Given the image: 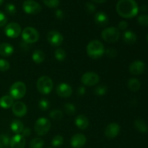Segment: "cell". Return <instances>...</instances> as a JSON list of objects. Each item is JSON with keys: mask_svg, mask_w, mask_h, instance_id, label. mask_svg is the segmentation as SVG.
Segmentation results:
<instances>
[{"mask_svg": "<svg viewBox=\"0 0 148 148\" xmlns=\"http://www.w3.org/2000/svg\"><path fill=\"white\" fill-rule=\"evenodd\" d=\"M116 12L124 18H132L138 14V4L134 0H119L116 4Z\"/></svg>", "mask_w": 148, "mask_h": 148, "instance_id": "obj_1", "label": "cell"}, {"mask_svg": "<svg viewBox=\"0 0 148 148\" xmlns=\"http://www.w3.org/2000/svg\"><path fill=\"white\" fill-rule=\"evenodd\" d=\"M88 56L92 59H98L105 53V47L102 42L98 40H93L89 42L86 48Z\"/></svg>", "mask_w": 148, "mask_h": 148, "instance_id": "obj_2", "label": "cell"}, {"mask_svg": "<svg viewBox=\"0 0 148 148\" xmlns=\"http://www.w3.org/2000/svg\"><path fill=\"white\" fill-rule=\"evenodd\" d=\"M36 87H37L38 91L40 94H42V95H48L53 90V80L49 76L43 75V76L40 77L38 79Z\"/></svg>", "mask_w": 148, "mask_h": 148, "instance_id": "obj_3", "label": "cell"}, {"mask_svg": "<svg viewBox=\"0 0 148 148\" xmlns=\"http://www.w3.org/2000/svg\"><path fill=\"white\" fill-rule=\"evenodd\" d=\"M120 35V30L116 27H106L101 32V38L103 40L109 43H114L118 41Z\"/></svg>", "mask_w": 148, "mask_h": 148, "instance_id": "obj_4", "label": "cell"}, {"mask_svg": "<svg viewBox=\"0 0 148 148\" xmlns=\"http://www.w3.org/2000/svg\"><path fill=\"white\" fill-rule=\"evenodd\" d=\"M51 127V121L47 118L40 117L35 122L34 131L38 136H44L50 131Z\"/></svg>", "mask_w": 148, "mask_h": 148, "instance_id": "obj_5", "label": "cell"}, {"mask_svg": "<svg viewBox=\"0 0 148 148\" xmlns=\"http://www.w3.org/2000/svg\"><path fill=\"white\" fill-rule=\"evenodd\" d=\"M27 88L24 82L17 81L13 83L10 89V95L15 100H20L25 95Z\"/></svg>", "mask_w": 148, "mask_h": 148, "instance_id": "obj_6", "label": "cell"}, {"mask_svg": "<svg viewBox=\"0 0 148 148\" xmlns=\"http://www.w3.org/2000/svg\"><path fill=\"white\" fill-rule=\"evenodd\" d=\"M22 38L27 44L36 43L39 40L40 34L35 27H26L22 30Z\"/></svg>", "mask_w": 148, "mask_h": 148, "instance_id": "obj_7", "label": "cell"}, {"mask_svg": "<svg viewBox=\"0 0 148 148\" xmlns=\"http://www.w3.org/2000/svg\"><path fill=\"white\" fill-rule=\"evenodd\" d=\"M100 77L94 72H85L81 77V82L85 86H95L99 82Z\"/></svg>", "mask_w": 148, "mask_h": 148, "instance_id": "obj_8", "label": "cell"}, {"mask_svg": "<svg viewBox=\"0 0 148 148\" xmlns=\"http://www.w3.org/2000/svg\"><path fill=\"white\" fill-rule=\"evenodd\" d=\"M23 9L28 14H38L42 10L40 4L33 0H25L23 4Z\"/></svg>", "mask_w": 148, "mask_h": 148, "instance_id": "obj_9", "label": "cell"}, {"mask_svg": "<svg viewBox=\"0 0 148 148\" xmlns=\"http://www.w3.org/2000/svg\"><path fill=\"white\" fill-rule=\"evenodd\" d=\"M47 41L49 42L51 46L53 47H59L63 43L64 37L60 32L57 30H51L48 33L47 36Z\"/></svg>", "mask_w": 148, "mask_h": 148, "instance_id": "obj_10", "label": "cell"}, {"mask_svg": "<svg viewBox=\"0 0 148 148\" xmlns=\"http://www.w3.org/2000/svg\"><path fill=\"white\" fill-rule=\"evenodd\" d=\"M21 26L17 23H10L5 26L4 33L6 36L11 38H16L21 35Z\"/></svg>", "mask_w": 148, "mask_h": 148, "instance_id": "obj_11", "label": "cell"}, {"mask_svg": "<svg viewBox=\"0 0 148 148\" xmlns=\"http://www.w3.org/2000/svg\"><path fill=\"white\" fill-rule=\"evenodd\" d=\"M72 92H73V90H72V88L71 87V85L66 83V82L59 83L56 86V92L58 96L61 97V98H69L72 95Z\"/></svg>", "mask_w": 148, "mask_h": 148, "instance_id": "obj_12", "label": "cell"}, {"mask_svg": "<svg viewBox=\"0 0 148 148\" xmlns=\"http://www.w3.org/2000/svg\"><path fill=\"white\" fill-rule=\"evenodd\" d=\"M145 69V64L141 60H136L132 62L129 67L130 72L133 75H140L143 73Z\"/></svg>", "mask_w": 148, "mask_h": 148, "instance_id": "obj_13", "label": "cell"}, {"mask_svg": "<svg viewBox=\"0 0 148 148\" xmlns=\"http://www.w3.org/2000/svg\"><path fill=\"white\" fill-rule=\"evenodd\" d=\"M12 111L16 116L23 117L27 114V106L22 101H16L12 106Z\"/></svg>", "mask_w": 148, "mask_h": 148, "instance_id": "obj_14", "label": "cell"}, {"mask_svg": "<svg viewBox=\"0 0 148 148\" xmlns=\"http://www.w3.org/2000/svg\"><path fill=\"white\" fill-rule=\"evenodd\" d=\"M120 132V126L117 123H111L105 129V135L108 139H114L119 135Z\"/></svg>", "mask_w": 148, "mask_h": 148, "instance_id": "obj_15", "label": "cell"}, {"mask_svg": "<svg viewBox=\"0 0 148 148\" xmlns=\"http://www.w3.org/2000/svg\"><path fill=\"white\" fill-rule=\"evenodd\" d=\"M86 137L84 134L78 133L72 136L70 140V144L74 148H81L86 144Z\"/></svg>", "mask_w": 148, "mask_h": 148, "instance_id": "obj_16", "label": "cell"}, {"mask_svg": "<svg viewBox=\"0 0 148 148\" xmlns=\"http://www.w3.org/2000/svg\"><path fill=\"white\" fill-rule=\"evenodd\" d=\"M25 144V138L20 134H15L10 140V146L11 148H24Z\"/></svg>", "mask_w": 148, "mask_h": 148, "instance_id": "obj_17", "label": "cell"}, {"mask_svg": "<svg viewBox=\"0 0 148 148\" xmlns=\"http://www.w3.org/2000/svg\"><path fill=\"white\" fill-rule=\"evenodd\" d=\"M95 23L100 27H106L109 23L108 15L103 12H98L94 17Z\"/></svg>", "mask_w": 148, "mask_h": 148, "instance_id": "obj_18", "label": "cell"}, {"mask_svg": "<svg viewBox=\"0 0 148 148\" xmlns=\"http://www.w3.org/2000/svg\"><path fill=\"white\" fill-rule=\"evenodd\" d=\"M75 124L77 126V127L79 130H86L89 127V120L85 115L80 114V115H78L75 118Z\"/></svg>", "mask_w": 148, "mask_h": 148, "instance_id": "obj_19", "label": "cell"}, {"mask_svg": "<svg viewBox=\"0 0 148 148\" xmlns=\"http://www.w3.org/2000/svg\"><path fill=\"white\" fill-rule=\"evenodd\" d=\"M14 47L8 43H0V55L4 57H9L14 53Z\"/></svg>", "mask_w": 148, "mask_h": 148, "instance_id": "obj_20", "label": "cell"}, {"mask_svg": "<svg viewBox=\"0 0 148 148\" xmlns=\"http://www.w3.org/2000/svg\"><path fill=\"white\" fill-rule=\"evenodd\" d=\"M123 40L126 43L129 45H132L136 43L137 40V35L132 30H126L123 33Z\"/></svg>", "mask_w": 148, "mask_h": 148, "instance_id": "obj_21", "label": "cell"}, {"mask_svg": "<svg viewBox=\"0 0 148 148\" xmlns=\"http://www.w3.org/2000/svg\"><path fill=\"white\" fill-rule=\"evenodd\" d=\"M32 60L36 64H40L43 63L45 60V53L40 49H36L32 54Z\"/></svg>", "mask_w": 148, "mask_h": 148, "instance_id": "obj_22", "label": "cell"}, {"mask_svg": "<svg viewBox=\"0 0 148 148\" xmlns=\"http://www.w3.org/2000/svg\"><path fill=\"white\" fill-rule=\"evenodd\" d=\"M10 128L12 131L15 134H20L24 130V124L20 120L14 119L12 121L10 124Z\"/></svg>", "mask_w": 148, "mask_h": 148, "instance_id": "obj_23", "label": "cell"}, {"mask_svg": "<svg viewBox=\"0 0 148 148\" xmlns=\"http://www.w3.org/2000/svg\"><path fill=\"white\" fill-rule=\"evenodd\" d=\"M14 103V99L10 95H4L0 98V106L4 109L10 108Z\"/></svg>", "mask_w": 148, "mask_h": 148, "instance_id": "obj_24", "label": "cell"}, {"mask_svg": "<svg viewBox=\"0 0 148 148\" xmlns=\"http://www.w3.org/2000/svg\"><path fill=\"white\" fill-rule=\"evenodd\" d=\"M134 127L136 128V130L138 132H140V133H147L148 131V127L147 124H146L145 121L144 120L141 119H137L134 121Z\"/></svg>", "mask_w": 148, "mask_h": 148, "instance_id": "obj_25", "label": "cell"}, {"mask_svg": "<svg viewBox=\"0 0 148 148\" xmlns=\"http://www.w3.org/2000/svg\"><path fill=\"white\" fill-rule=\"evenodd\" d=\"M141 83L137 78H131L128 81V88L133 92H137L140 89Z\"/></svg>", "mask_w": 148, "mask_h": 148, "instance_id": "obj_26", "label": "cell"}, {"mask_svg": "<svg viewBox=\"0 0 148 148\" xmlns=\"http://www.w3.org/2000/svg\"><path fill=\"white\" fill-rule=\"evenodd\" d=\"M43 145H44V141L43 139L39 137L33 138L29 143L30 148H43Z\"/></svg>", "mask_w": 148, "mask_h": 148, "instance_id": "obj_27", "label": "cell"}, {"mask_svg": "<svg viewBox=\"0 0 148 148\" xmlns=\"http://www.w3.org/2000/svg\"><path fill=\"white\" fill-rule=\"evenodd\" d=\"M66 52H65L64 49H62V48H59V49H56V51H54L55 59L59 61V62H63L66 59Z\"/></svg>", "mask_w": 148, "mask_h": 148, "instance_id": "obj_28", "label": "cell"}, {"mask_svg": "<svg viewBox=\"0 0 148 148\" xmlns=\"http://www.w3.org/2000/svg\"><path fill=\"white\" fill-rule=\"evenodd\" d=\"M49 116L51 119L59 121L63 118V113L59 109H53L49 113Z\"/></svg>", "mask_w": 148, "mask_h": 148, "instance_id": "obj_29", "label": "cell"}, {"mask_svg": "<svg viewBox=\"0 0 148 148\" xmlns=\"http://www.w3.org/2000/svg\"><path fill=\"white\" fill-rule=\"evenodd\" d=\"M64 111L66 114L69 116H72L76 113V107L74 104L71 103H66L64 106Z\"/></svg>", "mask_w": 148, "mask_h": 148, "instance_id": "obj_30", "label": "cell"}, {"mask_svg": "<svg viewBox=\"0 0 148 148\" xmlns=\"http://www.w3.org/2000/svg\"><path fill=\"white\" fill-rule=\"evenodd\" d=\"M38 108L40 111H46L50 108V102L46 98H41L38 101Z\"/></svg>", "mask_w": 148, "mask_h": 148, "instance_id": "obj_31", "label": "cell"}, {"mask_svg": "<svg viewBox=\"0 0 148 148\" xmlns=\"http://www.w3.org/2000/svg\"><path fill=\"white\" fill-rule=\"evenodd\" d=\"M63 143H64V137H62V136L59 135V134L54 136L51 140L52 146L55 147H60V146H62V145H63Z\"/></svg>", "mask_w": 148, "mask_h": 148, "instance_id": "obj_32", "label": "cell"}, {"mask_svg": "<svg viewBox=\"0 0 148 148\" xmlns=\"http://www.w3.org/2000/svg\"><path fill=\"white\" fill-rule=\"evenodd\" d=\"M10 145V138L8 136L0 134V148H7Z\"/></svg>", "mask_w": 148, "mask_h": 148, "instance_id": "obj_33", "label": "cell"}, {"mask_svg": "<svg viewBox=\"0 0 148 148\" xmlns=\"http://www.w3.org/2000/svg\"><path fill=\"white\" fill-rule=\"evenodd\" d=\"M108 88L106 85H98L95 88V94L98 96H102L106 93Z\"/></svg>", "mask_w": 148, "mask_h": 148, "instance_id": "obj_34", "label": "cell"}, {"mask_svg": "<svg viewBox=\"0 0 148 148\" xmlns=\"http://www.w3.org/2000/svg\"><path fill=\"white\" fill-rule=\"evenodd\" d=\"M5 11L8 14L14 15V14L17 12V9H16L15 6L13 4L8 3V4H7L5 5Z\"/></svg>", "mask_w": 148, "mask_h": 148, "instance_id": "obj_35", "label": "cell"}, {"mask_svg": "<svg viewBox=\"0 0 148 148\" xmlns=\"http://www.w3.org/2000/svg\"><path fill=\"white\" fill-rule=\"evenodd\" d=\"M10 67V64L8 61L4 59H0V71L1 72H7Z\"/></svg>", "mask_w": 148, "mask_h": 148, "instance_id": "obj_36", "label": "cell"}, {"mask_svg": "<svg viewBox=\"0 0 148 148\" xmlns=\"http://www.w3.org/2000/svg\"><path fill=\"white\" fill-rule=\"evenodd\" d=\"M137 22L142 26H148V14H141L137 17Z\"/></svg>", "mask_w": 148, "mask_h": 148, "instance_id": "obj_37", "label": "cell"}, {"mask_svg": "<svg viewBox=\"0 0 148 148\" xmlns=\"http://www.w3.org/2000/svg\"><path fill=\"white\" fill-rule=\"evenodd\" d=\"M43 1L49 8H56L59 5V0H43Z\"/></svg>", "mask_w": 148, "mask_h": 148, "instance_id": "obj_38", "label": "cell"}, {"mask_svg": "<svg viewBox=\"0 0 148 148\" xmlns=\"http://www.w3.org/2000/svg\"><path fill=\"white\" fill-rule=\"evenodd\" d=\"M105 53L108 57L113 59V58H116L117 56V51L116 49H112V48H109V49L105 50Z\"/></svg>", "mask_w": 148, "mask_h": 148, "instance_id": "obj_39", "label": "cell"}, {"mask_svg": "<svg viewBox=\"0 0 148 148\" xmlns=\"http://www.w3.org/2000/svg\"><path fill=\"white\" fill-rule=\"evenodd\" d=\"M7 23V17L4 12L0 11V27H4Z\"/></svg>", "mask_w": 148, "mask_h": 148, "instance_id": "obj_40", "label": "cell"}, {"mask_svg": "<svg viewBox=\"0 0 148 148\" xmlns=\"http://www.w3.org/2000/svg\"><path fill=\"white\" fill-rule=\"evenodd\" d=\"M85 9L89 13H93L95 11V6L91 2H87L85 4Z\"/></svg>", "mask_w": 148, "mask_h": 148, "instance_id": "obj_41", "label": "cell"}, {"mask_svg": "<svg viewBox=\"0 0 148 148\" xmlns=\"http://www.w3.org/2000/svg\"><path fill=\"white\" fill-rule=\"evenodd\" d=\"M128 27V23L126 21H121L118 25V27L117 28L119 30H125Z\"/></svg>", "mask_w": 148, "mask_h": 148, "instance_id": "obj_42", "label": "cell"}, {"mask_svg": "<svg viewBox=\"0 0 148 148\" xmlns=\"http://www.w3.org/2000/svg\"><path fill=\"white\" fill-rule=\"evenodd\" d=\"M55 15H56V18L59 19V20H62L64 17V12L62 10H56V12H55Z\"/></svg>", "mask_w": 148, "mask_h": 148, "instance_id": "obj_43", "label": "cell"}, {"mask_svg": "<svg viewBox=\"0 0 148 148\" xmlns=\"http://www.w3.org/2000/svg\"><path fill=\"white\" fill-rule=\"evenodd\" d=\"M31 134V130H30V128H24L23 131L22 132V135L24 137H29Z\"/></svg>", "mask_w": 148, "mask_h": 148, "instance_id": "obj_44", "label": "cell"}, {"mask_svg": "<svg viewBox=\"0 0 148 148\" xmlns=\"http://www.w3.org/2000/svg\"><path fill=\"white\" fill-rule=\"evenodd\" d=\"M86 92V89H85V86H80L77 90V93L79 95H85Z\"/></svg>", "mask_w": 148, "mask_h": 148, "instance_id": "obj_45", "label": "cell"}, {"mask_svg": "<svg viewBox=\"0 0 148 148\" xmlns=\"http://www.w3.org/2000/svg\"><path fill=\"white\" fill-rule=\"evenodd\" d=\"M92 1H93L94 2L98 3V4H101V3L105 2V1H106V0H92Z\"/></svg>", "mask_w": 148, "mask_h": 148, "instance_id": "obj_46", "label": "cell"}, {"mask_svg": "<svg viewBox=\"0 0 148 148\" xmlns=\"http://www.w3.org/2000/svg\"><path fill=\"white\" fill-rule=\"evenodd\" d=\"M3 2H4V0H0V6L3 4Z\"/></svg>", "mask_w": 148, "mask_h": 148, "instance_id": "obj_47", "label": "cell"}, {"mask_svg": "<svg viewBox=\"0 0 148 148\" xmlns=\"http://www.w3.org/2000/svg\"><path fill=\"white\" fill-rule=\"evenodd\" d=\"M147 42H148V33H147Z\"/></svg>", "mask_w": 148, "mask_h": 148, "instance_id": "obj_48", "label": "cell"}, {"mask_svg": "<svg viewBox=\"0 0 148 148\" xmlns=\"http://www.w3.org/2000/svg\"><path fill=\"white\" fill-rule=\"evenodd\" d=\"M49 148H51V147H49Z\"/></svg>", "mask_w": 148, "mask_h": 148, "instance_id": "obj_49", "label": "cell"}]
</instances>
